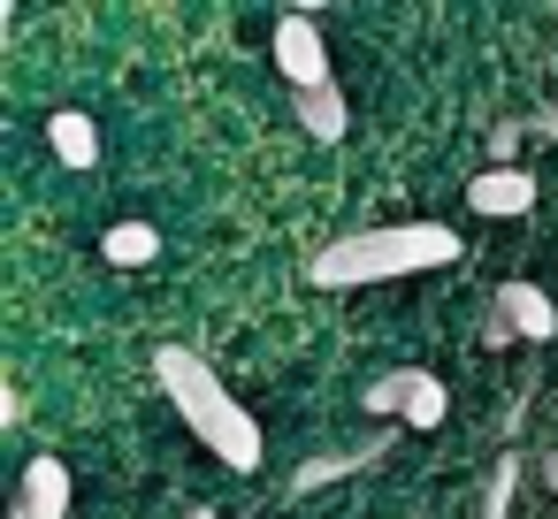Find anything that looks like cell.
Segmentation results:
<instances>
[{
  "instance_id": "6da1fadb",
  "label": "cell",
  "mask_w": 558,
  "mask_h": 519,
  "mask_svg": "<svg viewBox=\"0 0 558 519\" xmlns=\"http://www.w3.org/2000/svg\"><path fill=\"white\" fill-rule=\"evenodd\" d=\"M459 260V230L444 222H390V230H352L337 245H322L306 260V275L322 291H360V283H398V275H428Z\"/></svg>"
},
{
  "instance_id": "7a4b0ae2",
  "label": "cell",
  "mask_w": 558,
  "mask_h": 519,
  "mask_svg": "<svg viewBox=\"0 0 558 519\" xmlns=\"http://www.w3.org/2000/svg\"><path fill=\"white\" fill-rule=\"evenodd\" d=\"M154 374H161V390H169V405H177V420L222 458V466H238V473H253L260 466V428H253V412L222 390V374L192 351V344H161L154 351Z\"/></svg>"
},
{
  "instance_id": "3957f363",
  "label": "cell",
  "mask_w": 558,
  "mask_h": 519,
  "mask_svg": "<svg viewBox=\"0 0 558 519\" xmlns=\"http://www.w3.org/2000/svg\"><path fill=\"white\" fill-rule=\"evenodd\" d=\"M360 405H367L375 420H398V428H444V412H451V397H444V382H436L428 367H390V374H375V382L360 390Z\"/></svg>"
},
{
  "instance_id": "277c9868",
  "label": "cell",
  "mask_w": 558,
  "mask_h": 519,
  "mask_svg": "<svg viewBox=\"0 0 558 519\" xmlns=\"http://www.w3.org/2000/svg\"><path fill=\"white\" fill-rule=\"evenodd\" d=\"M489 336H497V344H505V336L550 344V336H558V306H550L527 275H512V283H497V291H489Z\"/></svg>"
},
{
  "instance_id": "5b68a950",
  "label": "cell",
  "mask_w": 558,
  "mask_h": 519,
  "mask_svg": "<svg viewBox=\"0 0 558 519\" xmlns=\"http://www.w3.org/2000/svg\"><path fill=\"white\" fill-rule=\"evenodd\" d=\"M276 70L291 77V92H322V85H337L314 16H283V24H276Z\"/></svg>"
},
{
  "instance_id": "8992f818",
  "label": "cell",
  "mask_w": 558,
  "mask_h": 519,
  "mask_svg": "<svg viewBox=\"0 0 558 519\" xmlns=\"http://www.w3.org/2000/svg\"><path fill=\"white\" fill-rule=\"evenodd\" d=\"M9 519H70V466H62L54 450H39V458L24 466Z\"/></svg>"
},
{
  "instance_id": "52a82bcc",
  "label": "cell",
  "mask_w": 558,
  "mask_h": 519,
  "mask_svg": "<svg viewBox=\"0 0 558 519\" xmlns=\"http://www.w3.org/2000/svg\"><path fill=\"white\" fill-rule=\"evenodd\" d=\"M466 207H474V214H497V222L535 214V176L512 169V161H497V169H482V176L466 184Z\"/></svg>"
},
{
  "instance_id": "ba28073f",
  "label": "cell",
  "mask_w": 558,
  "mask_h": 519,
  "mask_svg": "<svg viewBox=\"0 0 558 519\" xmlns=\"http://www.w3.org/2000/svg\"><path fill=\"white\" fill-rule=\"evenodd\" d=\"M299 131H306L314 146H344V131H352V100H344L337 85L299 92Z\"/></svg>"
},
{
  "instance_id": "9c48e42d",
  "label": "cell",
  "mask_w": 558,
  "mask_h": 519,
  "mask_svg": "<svg viewBox=\"0 0 558 519\" xmlns=\"http://www.w3.org/2000/svg\"><path fill=\"white\" fill-rule=\"evenodd\" d=\"M47 146H54L70 169H100V123H93L85 108H62V115L47 123Z\"/></svg>"
},
{
  "instance_id": "30bf717a",
  "label": "cell",
  "mask_w": 558,
  "mask_h": 519,
  "mask_svg": "<svg viewBox=\"0 0 558 519\" xmlns=\"http://www.w3.org/2000/svg\"><path fill=\"white\" fill-rule=\"evenodd\" d=\"M100 252H108L116 268H146V260L161 252V237H154V222H116V230L100 237Z\"/></svg>"
},
{
  "instance_id": "8fae6325",
  "label": "cell",
  "mask_w": 558,
  "mask_h": 519,
  "mask_svg": "<svg viewBox=\"0 0 558 519\" xmlns=\"http://www.w3.org/2000/svg\"><path fill=\"white\" fill-rule=\"evenodd\" d=\"M367 466V450H344V458H306L299 473H291V489L299 496H314V489H329V481H344V473H360Z\"/></svg>"
},
{
  "instance_id": "7c38bea8",
  "label": "cell",
  "mask_w": 558,
  "mask_h": 519,
  "mask_svg": "<svg viewBox=\"0 0 558 519\" xmlns=\"http://www.w3.org/2000/svg\"><path fill=\"white\" fill-rule=\"evenodd\" d=\"M512 489H520V458L505 450V458L489 466V481H482V511H474V519H505V511H512Z\"/></svg>"
},
{
  "instance_id": "4fadbf2b",
  "label": "cell",
  "mask_w": 558,
  "mask_h": 519,
  "mask_svg": "<svg viewBox=\"0 0 558 519\" xmlns=\"http://www.w3.org/2000/svg\"><path fill=\"white\" fill-rule=\"evenodd\" d=\"M543 481H550V489H558V450H550V458H543Z\"/></svg>"
},
{
  "instance_id": "5bb4252c",
  "label": "cell",
  "mask_w": 558,
  "mask_h": 519,
  "mask_svg": "<svg viewBox=\"0 0 558 519\" xmlns=\"http://www.w3.org/2000/svg\"><path fill=\"white\" fill-rule=\"evenodd\" d=\"M184 519H222V511H215V504H192V511H184Z\"/></svg>"
},
{
  "instance_id": "9a60e30c",
  "label": "cell",
  "mask_w": 558,
  "mask_h": 519,
  "mask_svg": "<svg viewBox=\"0 0 558 519\" xmlns=\"http://www.w3.org/2000/svg\"><path fill=\"white\" fill-rule=\"evenodd\" d=\"M543 131H550V138H558V108H550V123H543Z\"/></svg>"
}]
</instances>
